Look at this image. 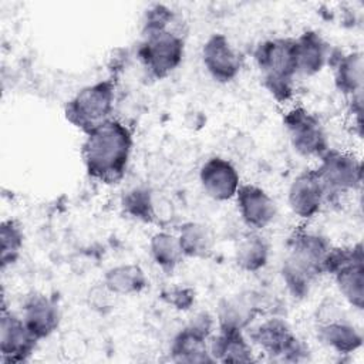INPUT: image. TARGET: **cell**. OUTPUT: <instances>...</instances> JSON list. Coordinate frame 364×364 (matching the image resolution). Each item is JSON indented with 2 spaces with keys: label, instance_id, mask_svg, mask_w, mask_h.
<instances>
[{
  "label": "cell",
  "instance_id": "cell-15",
  "mask_svg": "<svg viewBox=\"0 0 364 364\" xmlns=\"http://www.w3.org/2000/svg\"><path fill=\"white\" fill-rule=\"evenodd\" d=\"M242 223L249 230L262 232L277 218V205L266 189L255 183H242L235 196Z\"/></svg>",
  "mask_w": 364,
  "mask_h": 364
},
{
  "label": "cell",
  "instance_id": "cell-1",
  "mask_svg": "<svg viewBox=\"0 0 364 364\" xmlns=\"http://www.w3.org/2000/svg\"><path fill=\"white\" fill-rule=\"evenodd\" d=\"M84 135L81 159L87 175L101 185H118L131 162L134 148L131 128L112 117Z\"/></svg>",
  "mask_w": 364,
  "mask_h": 364
},
{
  "label": "cell",
  "instance_id": "cell-4",
  "mask_svg": "<svg viewBox=\"0 0 364 364\" xmlns=\"http://www.w3.org/2000/svg\"><path fill=\"white\" fill-rule=\"evenodd\" d=\"M323 274L333 277L341 299L353 309H364V250L363 243L333 245L323 262Z\"/></svg>",
  "mask_w": 364,
  "mask_h": 364
},
{
  "label": "cell",
  "instance_id": "cell-3",
  "mask_svg": "<svg viewBox=\"0 0 364 364\" xmlns=\"http://www.w3.org/2000/svg\"><path fill=\"white\" fill-rule=\"evenodd\" d=\"M253 61L262 85L280 105H290L296 97L299 77L294 37H270L257 43Z\"/></svg>",
  "mask_w": 364,
  "mask_h": 364
},
{
  "label": "cell",
  "instance_id": "cell-7",
  "mask_svg": "<svg viewBox=\"0 0 364 364\" xmlns=\"http://www.w3.org/2000/svg\"><path fill=\"white\" fill-rule=\"evenodd\" d=\"M136 57L152 78L164 80L182 64L185 57V40L172 27L142 33Z\"/></svg>",
  "mask_w": 364,
  "mask_h": 364
},
{
  "label": "cell",
  "instance_id": "cell-19",
  "mask_svg": "<svg viewBox=\"0 0 364 364\" xmlns=\"http://www.w3.org/2000/svg\"><path fill=\"white\" fill-rule=\"evenodd\" d=\"M328 67L333 71L334 87L341 95L347 100L363 95L364 61L361 51H340L333 48Z\"/></svg>",
  "mask_w": 364,
  "mask_h": 364
},
{
  "label": "cell",
  "instance_id": "cell-5",
  "mask_svg": "<svg viewBox=\"0 0 364 364\" xmlns=\"http://www.w3.org/2000/svg\"><path fill=\"white\" fill-rule=\"evenodd\" d=\"M246 334L267 358L280 363H301L309 360V346L293 331L290 323L280 316H269L252 324Z\"/></svg>",
  "mask_w": 364,
  "mask_h": 364
},
{
  "label": "cell",
  "instance_id": "cell-9",
  "mask_svg": "<svg viewBox=\"0 0 364 364\" xmlns=\"http://www.w3.org/2000/svg\"><path fill=\"white\" fill-rule=\"evenodd\" d=\"M283 128L293 151L318 159L328 148V134L317 114L300 104H290L283 114Z\"/></svg>",
  "mask_w": 364,
  "mask_h": 364
},
{
  "label": "cell",
  "instance_id": "cell-29",
  "mask_svg": "<svg viewBox=\"0 0 364 364\" xmlns=\"http://www.w3.org/2000/svg\"><path fill=\"white\" fill-rule=\"evenodd\" d=\"M162 299L178 311H188L196 301V293L189 286H172L162 293Z\"/></svg>",
  "mask_w": 364,
  "mask_h": 364
},
{
  "label": "cell",
  "instance_id": "cell-25",
  "mask_svg": "<svg viewBox=\"0 0 364 364\" xmlns=\"http://www.w3.org/2000/svg\"><path fill=\"white\" fill-rule=\"evenodd\" d=\"M159 203L161 200H158L155 192L144 185L129 188L121 198V208L124 213L144 223H154L159 219Z\"/></svg>",
  "mask_w": 364,
  "mask_h": 364
},
{
  "label": "cell",
  "instance_id": "cell-10",
  "mask_svg": "<svg viewBox=\"0 0 364 364\" xmlns=\"http://www.w3.org/2000/svg\"><path fill=\"white\" fill-rule=\"evenodd\" d=\"M218 323L209 311H199L172 337L169 357L175 363H213L209 353V338Z\"/></svg>",
  "mask_w": 364,
  "mask_h": 364
},
{
  "label": "cell",
  "instance_id": "cell-26",
  "mask_svg": "<svg viewBox=\"0 0 364 364\" xmlns=\"http://www.w3.org/2000/svg\"><path fill=\"white\" fill-rule=\"evenodd\" d=\"M148 252L155 266L166 274L175 272L185 259L176 233L168 230H158L151 236Z\"/></svg>",
  "mask_w": 364,
  "mask_h": 364
},
{
  "label": "cell",
  "instance_id": "cell-21",
  "mask_svg": "<svg viewBox=\"0 0 364 364\" xmlns=\"http://www.w3.org/2000/svg\"><path fill=\"white\" fill-rule=\"evenodd\" d=\"M294 51L299 75L314 77L328 65L333 48L318 31L309 28L294 37Z\"/></svg>",
  "mask_w": 364,
  "mask_h": 364
},
{
  "label": "cell",
  "instance_id": "cell-28",
  "mask_svg": "<svg viewBox=\"0 0 364 364\" xmlns=\"http://www.w3.org/2000/svg\"><path fill=\"white\" fill-rule=\"evenodd\" d=\"M175 21V13L166 4H152L149 6L142 17V33L158 31L171 28Z\"/></svg>",
  "mask_w": 364,
  "mask_h": 364
},
{
  "label": "cell",
  "instance_id": "cell-23",
  "mask_svg": "<svg viewBox=\"0 0 364 364\" xmlns=\"http://www.w3.org/2000/svg\"><path fill=\"white\" fill-rule=\"evenodd\" d=\"M176 236L185 257L209 259L215 252L216 235L205 222L186 220L178 228Z\"/></svg>",
  "mask_w": 364,
  "mask_h": 364
},
{
  "label": "cell",
  "instance_id": "cell-20",
  "mask_svg": "<svg viewBox=\"0 0 364 364\" xmlns=\"http://www.w3.org/2000/svg\"><path fill=\"white\" fill-rule=\"evenodd\" d=\"M209 353L213 363L247 364L256 361L255 347L246 331L236 328H216L209 338Z\"/></svg>",
  "mask_w": 364,
  "mask_h": 364
},
{
  "label": "cell",
  "instance_id": "cell-2",
  "mask_svg": "<svg viewBox=\"0 0 364 364\" xmlns=\"http://www.w3.org/2000/svg\"><path fill=\"white\" fill-rule=\"evenodd\" d=\"M331 246L326 235L307 226H300L289 235L279 273L293 299L304 300L310 296L317 280L324 276L323 262Z\"/></svg>",
  "mask_w": 364,
  "mask_h": 364
},
{
  "label": "cell",
  "instance_id": "cell-11",
  "mask_svg": "<svg viewBox=\"0 0 364 364\" xmlns=\"http://www.w3.org/2000/svg\"><path fill=\"white\" fill-rule=\"evenodd\" d=\"M200 61L208 75L219 84L232 82L243 68L242 54L223 33H212L203 41Z\"/></svg>",
  "mask_w": 364,
  "mask_h": 364
},
{
  "label": "cell",
  "instance_id": "cell-27",
  "mask_svg": "<svg viewBox=\"0 0 364 364\" xmlns=\"http://www.w3.org/2000/svg\"><path fill=\"white\" fill-rule=\"evenodd\" d=\"M24 230L16 219H4L0 225V264L6 270L14 264L24 247Z\"/></svg>",
  "mask_w": 364,
  "mask_h": 364
},
{
  "label": "cell",
  "instance_id": "cell-17",
  "mask_svg": "<svg viewBox=\"0 0 364 364\" xmlns=\"http://www.w3.org/2000/svg\"><path fill=\"white\" fill-rule=\"evenodd\" d=\"M316 333L318 341L338 355H350L363 347V333L350 320L321 313L317 318Z\"/></svg>",
  "mask_w": 364,
  "mask_h": 364
},
{
  "label": "cell",
  "instance_id": "cell-12",
  "mask_svg": "<svg viewBox=\"0 0 364 364\" xmlns=\"http://www.w3.org/2000/svg\"><path fill=\"white\" fill-rule=\"evenodd\" d=\"M326 189L314 168L299 172L287 188V206L303 222L317 218L327 205Z\"/></svg>",
  "mask_w": 364,
  "mask_h": 364
},
{
  "label": "cell",
  "instance_id": "cell-8",
  "mask_svg": "<svg viewBox=\"0 0 364 364\" xmlns=\"http://www.w3.org/2000/svg\"><path fill=\"white\" fill-rule=\"evenodd\" d=\"M314 171L326 189L327 202L358 191L363 183V164L353 151L330 146L318 158Z\"/></svg>",
  "mask_w": 364,
  "mask_h": 364
},
{
  "label": "cell",
  "instance_id": "cell-18",
  "mask_svg": "<svg viewBox=\"0 0 364 364\" xmlns=\"http://www.w3.org/2000/svg\"><path fill=\"white\" fill-rule=\"evenodd\" d=\"M20 316L38 341L53 336L61 324V309L57 300L44 293L28 294L23 300Z\"/></svg>",
  "mask_w": 364,
  "mask_h": 364
},
{
  "label": "cell",
  "instance_id": "cell-24",
  "mask_svg": "<svg viewBox=\"0 0 364 364\" xmlns=\"http://www.w3.org/2000/svg\"><path fill=\"white\" fill-rule=\"evenodd\" d=\"M148 276L136 263H119L105 270L102 284L115 296H136L148 287Z\"/></svg>",
  "mask_w": 364,
  "mask_h": 364
},
{
  "label": "cell",
  "instance_id": "cell-16",
  "mask_svg": "<svg viewBox=\"0 0 364 364\" xmlns=\"http://www.w3.org/2000/svg\"><path fill=\"white\" fill-rule=\"evenodd\" d=\"M262 313V294L256 290H242L219 300L215 318L219 328H236L246 331Z\"/></svg>",
  "mask_w": 364,
  "mask_h": 364
},
{
  "label": "cell",
  "instance_id": "cell-22",
  "mask_svg": "<svg viewBox=\"0 0 364 364\" xmlns=\"http://www.w3.org/2000/svg\"><path fill=\"white\" fill-rule=\"evenodd\" d=\"M233 260L239 270L245 273L262 272L270 260V243L256 230H247L235 246Z\"/></svg>",
  "mask_w": 364,
  "mask_h": 364
},
{
  "label": "cell",
  "instance_id": "cell-14",
  "mask_svg": "<svg viewBox=\"0 0 364 364\" xmlns=\"http://www.w3.org/2000/svg\"><path fill=\"white\" fill-rule=\"evenodd\" d=\"M198 178L205 195L215 202L233 200L242 185L236 165L219 155L208 158L200 165Z\"/></svg>",
  "mask_w": 364,
  "mask_h": 364
},
{
  "label": "cell",
  "instance_id": "cell-13",
  "mask_svg": "<svg viewBox=\"0 0 364 364\" xmlns=\"http://www.w3.org/2000/svg\"><path fill=\"white\" fill-rule=\"evenodd\" d=\"M38 343L21 316L3 304L0 316V361L3 364L26 363L34 354Z\"/></svg>",
  "mask_w": 364,
  "mask_h": 364
},
{
  "label": "cell",
  "instance_id": "cell-6",
  "mask_svg": "<svg viewBox=\"0 0 364 364\" xmlns=\"http://www.w3.org/2000/svg\"><path fill=\"white\" fill-rule=\"evenodd\" d=\"M115 84L100 80L80 88L64 105L65 119L82 134L102 125L114 115Z\"/></svg>",
  "mask_w": 364,
  "mask_h": 364
}]
</instances>
